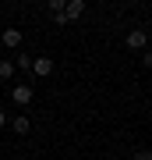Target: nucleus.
Here are the masks:
<instances>
[{
  "instance_id": "1",
  "label": "nucleus",
  "mask_w": 152,
  "mask_h": 160,
  "mask_svg": "<svg viewBox=\"0 0 152 160\" xmlns=\"http://www.w3.org/2000/svg\"><path fill=\"white\" fill-rule=\"evenodd\" d=\"M32 75H35V78H50V75H53V61L50 57H35L32 61Z\"/></svg>"
},
{
  "instance_id": "2",
  "label": "nucleus",
  "mask_w": 152,
  "mask_h": 160,
  "mask_svg": "<svg viewBox=\"0 0 152 160\" xmlns=\"http://www.w3.org/2000/svg\"><path fill=\"white\" fill-rule=\"evenodd\" d=\"M32 96H35L32 86H14V89H11V100L18 103V107H28V103H32Z\"/></svg>"
},
{
  "instance_id": "3",
  "label": "nucleus",
  "mask_w": 152,
  "mask_h": 160,
  "mask_svg": "<svg viewBox=\"0 0 152 160\" xmlns=\"http://www.w3.org/2000/svg\"><path fill=\"white\" fill-rule=\"evenodd\" d=\"M85 14V0H71V4H64V22H78Z\"/></svg>"
},
{
  "instance_id": "4",
  "label": "nucleus",
  "mask_w": 152,
  "mask_h": 160,
  "mask_svg": "<svg viewBox=\"0 0 152 160\" xmlns=\"http://www.w3.org/2000/svg\"><path fill=\"white\" fill-rule=\"evenodd\" d=\"M145 43H149V32L145 29H131L127 32V50H141Z\"/></svg>"
},
{
  "instance_id": "5",
  "label": "nucleus",
  "mask_w": 152,
  "mask_h": 160,
  "mask_svg": "<svg viewBox=\"0 0 152 160\" xmlns=\"http://www.w3.org/2000/svg\"><path fill=\"white\" fill-rule=\"evenodd\" d=\"M0 39H4V46H21V32H18V29H4Z\"/></svg>"
},
{
  "instance_id": "6",
  "label": "nucleus",
  "mask_w": 152,
  "mask_h": 160,
  "mask_svg": "<svg viewBox=\"0 0 152 160\" xmlns=\"http://www.w3.org/2000/svg\"><path fill=\"white\" fill-rule=\"evenodd\" d=\"M11 125H14V132H18V135H25V132H28V128H32V121H28L25 114H18V118L11 121Z\"/></svg>"
},
{
  "instance_id": "7",
  "label": "nucleus",
  "mask_w": 152,
  "mask_h": 160,
  "mask_svg": "<svg viewBox=\"0 0 152 160\" xmlns=\"http://www.w3.org/2000/svg\"><path fill=\"white\" fill-rule=\"evenodd\" d=\"M14 68H18L14 61H0V78H11V75H14Z\"/></svg>"
},
{
  "instance_id": "8",
  "label": "nucleus",
  "mask_w": 152,
  "mask_h": 160,
  "mask_svg": "<svg viewBox=\"0 0 152 160\" xmlns=\"http://www.w3.org/2000/svg\"><path fill=\"white\" fill-rule=\"evenodd\" d=\"M135 160H152V149H138V153H135Z\"/></svg>"
},
{
  "instance_id": "9",
  "label": "nucleus",
  "mask_w": 152,
  "mask_h": 160,
  "mask_svg": "<svg viewBox=\"0 0 152 160\" xmlns=\"http://www.w3.org/2000/svg\"><path fill=\"white\" fill-rule=\"evenodd\" d=\"M141 64H145V68H152V53H145V57H141Z\"/></svg>"
},
{
  "instance_id": "10",
  "label": "nucleus",
  "mask_w": 152,
  "mask_h": 160,
  "mask_svg": "<svg viewBox=\"0 0 152 160\" xmlns=\"http://www.w3.org/2000/svg\"><path fill=\"white\" fill-rule=\"evenodd\" d=\"M7 125V114H4V110H0V128H4Z\"/></svg>"
}]
</instances>
